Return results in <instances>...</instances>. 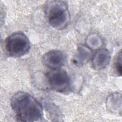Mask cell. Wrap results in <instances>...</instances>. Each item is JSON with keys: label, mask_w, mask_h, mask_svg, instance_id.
Here are the masks:
<instances>
[{"label": "cell", "mask_w": 122, "mask_h": 122, "mask_svg": "<svg viewBox=\"0 0 122 122\" xmlns=\"http://www.w3.org/2000/svg\"><path fill=\"white\" fill-rule=\"evenodd\" d=\"M11 106L19 121L34 122L42 118L41 104L32 96L19 92L12 97Z\"/></svg>", "instance_id": "6da1fadb"}, {"label": "cell", "mask_w": 122, "mask_h": 122, "mask_svg": "<svg viewBox=\"0 0 122 122\" xmlns=\"http://www.w3.org/2000/svg\"><path fill=\"white\" fill-rule=\"evenodd\" d=\"M45 11L49 23L53 27L62 29L68 25L70 18L65 1H49L46 4Z\"/></svg>", "instance_id": "7a4b0ae2"}, {"label": "cell", "mask_w": 122, "mask_h": 122, "mask_svg": "<svg viewBox=\"0 0 122 122\" xmlns=\"http://www.w3.org/2000/svg\"><path fill=\"white\" fill-rule=\"evenodd\" d=\"M30 42L28 37L22 32H15L6 40L5 48L8 54L14 57H20L28 52Z\"/></svg>", "instance_id": "3957f363"}, {"label": "cell", "mask_w": 122, "mask_h": 122, "mask_svg": "<svg viewBox=\"0 0 122 122\" xmlns=\"http://www.w3.org/2000/svg\"><path fill=\"white\" fill-rule=\"evenodd\" d=\"M51 87L56 92H64L70 88V79L67 72L60 69L51 70L46 74Z\"/></svg>", "instance_id": "277c9868"}, {"label": "cell", "mask_w": 122, "mask_h": 122, "mask_svg": "<svg viewBox=\"0 0 122 122\" xmlns=\"http://www.w3.org/2000/svg\"><path fill=\"white\" fill-rule=\"evenodd\" d=\"M67 61V56L60 50H51L46 52L42 57L43 64L51 70L60 69Z\"/></svg>", "instance_id": "5b68a950"}, {"label": "cell", "mask_w": 122, "mask_h": 122, "mask_svg": "<svg viewBox=\"0 0 122 122\" xmlns=\"http://www.w3.org/2000/svg\"><path fill=\"white\" fill-rule=\"evenodd\" d=\"M110 58V54L108 50L106 49L100 50L93 56L92 65L96 69H102L108 64Z\"/></svg>", "instance_id": "8992f818"}, {"label": "cell", "mask_w": 122, "mask_h": 122, "mask_svg": "<svg viewBox=\"0 0 122 122\" xmlns=\"http://www.w3.org/2000/svg\"><path fill=\"white\" fill-rule=\"evenodd\" d=\"M49 105L50 107H47V110L52 117V119H60L61 117V113L59 112V111H58L57 108L53 106L52 104Z\"/></svg>", "instance_id": "52a82bcc"}, {"label": "cell", "mask_w": 122, "mask_h": 122, "mask_svg": "<svg viewBox=\"0 0 122 122\" xmlns=\"http://www.w3.org/2000/svg\"><path fill=\"white\" fill-rule=\"evenodd\" d=\"M115 67L117 72L120 76L122 74V54L121 51L118 53V56L116 59V61L115 62Z\"/></svg>", "instance_id": "ba28073f"}]
</instances>
